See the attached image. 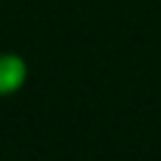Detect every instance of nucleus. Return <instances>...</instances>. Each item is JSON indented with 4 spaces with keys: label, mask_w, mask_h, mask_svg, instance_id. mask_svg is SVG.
I'll return each instance as SVG.
<instances>
[{
    "label": "nucleus",
    "mask_w": 161,
    "mask_h": 161,
    "mask_svg": "<svg viewBox=\"0 0 161 161\" xmlns=\"http://www.w3.org/2000/svg\"><path fill=\"white\" fill-rule=\"evenodd\" d=\"M28 82V62L17 51H0V99L17 96Z\"/></svg>",
    "instance_id": "nucleus-1"
}]
</instances>
